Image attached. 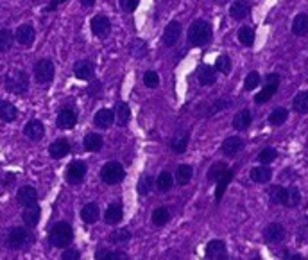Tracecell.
<instances>
[{
	"instance_id": "obj_15",
	"label": "cell",
	"mask_w": 308,
	"mask_h": 260,
	"mask_svg": "<svg viewBox=\"0 0 308 260\" xmlns=\"http://www.w3.org/2000/svg\"><path fill=\"white\" fill-rule=\"evenodd\" d=\"M263 237H265V240L269 244H278V243H281V240L285 239V230H283V226L281 225H269L265 228V232H263Z\"/></svg>"
},
{
	"instance_id": "obj_51",
	"label": "cell",
	"mask_w": 308,
	"mask_h": 260,
	"mask_svg": "<svg viewBox=\"0 0 308 260\" xmlns=\"http://www.w3.org/2000/svg\"><path fill=\"white\" fill-rule=\"evenodd\" d=\"M131 50H133V54L135 56H138V58H142L143 54H146V45H143V42L142 40H136L135 43H133V47H131Z\"/></svg>"
},
{
	"instance_id": "obj_22",
	"label": "cell",
	"mask_w": 308,
	"mask_h": 260,
	"mask_svg": "<svg viewBox=\"0 0 308 260\" xmlns=\"http://www.w3.org/2000/svg\"><path fill=\"white\" fill-rule=\"evenodd\" d=\"M99 217H100V210H99V207H97L95 203H88V205H85V207H83L81 219L85 222H88V225H93V222L99 221Z\"/></svg>"
},
{
	"instance_id": "obj_29",
	"label": "cell",
	"mask_w": 308,
	"mask_h": 260,
	"mask_svg": "<svg viewBox=\"0 0 308 260\" xmlns=\"http://www.w3.org/2000/svg\"><path fill=\"white\" fill-rule=\"evenodd\" d=\"M271 178H273V171L269 169V167L262 165V167H255V169H251V179L256 183H267L271 181Z\"/></svg>"
},
{
	"instance_id": "obj_2",
	"label": "cell",
	"mask_w": 308,
	"mask_h": 260,
	"mask_svg": "<svg viewBox=\"0 0 308 260\" xmlns=\"http://www.w3.org/2000/svg\"><path fill=\"white\" fill-rule=\"evenodd\" d=\"M74 239V230L68 222H57L50 230L49 240L54 248H67Z\"/></svg>"
},
{
	"instance_id": "obj_17",
	"label": "cell",
	"mask_w": 308,
	"mask_h": 260,
	"mask_svg": "<svg viewBox=\"0 0 308 260\" xmlns=\"http://www.w3.org/2000/svg\"><path fill=\"white\" fill-rule=\"evenodd\" d=\"M122 215H124V210H122L120 203H111L110 207L104 212V221L108 225H118L122 221Z\"/></svg>"
},
{
	"instance_id": "obj_53",
	"label": "cell",
	"mask_w": 308,
	"mask_h": 260,
	"mask_svg": "<svg viewBox=\"0 0 308 260\" xmlns=\"http://www.w3.org/2000/svg\"><path fill=\"white\" fill-rule=\"evenodd\" d=\"M79 257H81V253H79L75 248H70V250H65L63 251V258L65 260H77Z\"/></svg>"
},
{
	"instance_id": "obj_8",
	"label": "cell",
	"mask_w": 308,
	"mask_h": 260,
	"mask_svg": "<svg viewBox=\"0 0 308 260\" xmlns=\"http://www.w3.org/2000/svg\"><path fill=\"white\" fill-rule=\"evenodd\" d=\"M93 72H95V65L90 60H81L74 65V76L83 81H88L93 78Z\"/></svg>"
},
{
	"instance_id": "obj_44",
	"label": "cell",
	"mask_w": 308,
	"mask_h": 260,
	"mask_svg": "<svg viewBox=\"0 0 308 260\" xmlns=\"http://www.w3.org/2000/svg\"><path fill=\"white\" fill-rule=\"evenodd\" d=\"M151 189H153V178L151 176H142L138 181V192L142 196H147L151 192Z\"/></svg>"
},
{
	"instance_id": "obj_55",
	"label": "cell",
	"mask_w": 308,
	"mask_h": 260,
	"mask_svg": "<svg viewBox=\"0 0 308 260\" xmlns=\"http://www.w3.org/2000/svg\"><path fill=\"white\" fill-rule=\"evenodd\" d=\"M81 4H83L85 7H92L93 4H95V0H81Z\"/></svg>"
},
{
	"instance_id": "obj_54",
	"label": "cell",
	"mask_w": 308,
	"mask_h": 260,
	"mask_svg": "<svg viewBox=\"0 0 308 260\" xmlns=\"http://www.w3.org/2000/svg\"><path fill=\"white\" fill-rule=\"evenodd\" d=\"M63 2H65V0H54V2L50 4V6H47V7H45V13H47V11H52V9H56V7L59 6V4H63Z\"/></svg>"
},
{
	"instance_id": "obj_33",
	"label": "cell",
	"mask_w": 308,
	"mask_h": 260,
	"mask_svg": "<svg viewBox=\"0 0 308 260\" xmlns=\"http://www.w3.org/2000/svg\"><path fill=\"white\" fill-rule=\"evenodd\" d=\"M238 42L245 47H253V43H255V29L249 27V25H244V27L238 29Z\"/></svg>"
},
{
	"instance_id": "obj_6",
	"label": "cell",
	"mask_w": 308,
	"mask_h": 260,
	"mask_svg": "<svg viewBox=\"0 0 308 260\" xmlns=\"http://www.w3.org/2000/svg\"><path fill=\"white\" fill-rule=\"evenodd\" d=\"M29 239H31V235H29L27 230L24 228H11L9 233H7V244H9V248H13V250H18V248L25 246V244L29 243Z\"/></svg>"
},
{
	"instance_id": "obj_38",
	"label": "cell",
	"mask_w": 308,
	"mask_h": 260,
	"mask_svg": "<svg viewBox=\"0 0 308 260\" xmlns=\"http://www.w3.org/2000/svg\"><path fill=\"white\" fill-rule=\"evenodd\" d=\"M287 196L289 189H283V187H276V189L271 190V201L274 205H287Z\"/></svg>"
},
{
	"instance_id": "obj_10",
	"label": "cell",
	"mask_w": 308,
	"mask_h": 260,
	"mask_svg": "<svg viewBox=\"0 0 308 260\" xmlns=\"http://www.w3.org/2000/svg\"><path fill=\"white\" fill-rule=\"evenodd\" d=\"M24 133H25V137H27L29 140L38 142V140H42L43 135H45V127H43V124L39 122V120L32 119V120H29V122L25 124Z\"/></svg>"
},
{
	"instance_id": "obj_41",
	"label": "cell",
	"mask_w": 308,
	"mask_h": 260,
	"mask_svg": "<svg viewBox=\"0 0 308 260\" xmlns=\"http://www.w3.org/2000/svg\"><path fill=\"white\" fill-rule=\"evenodd\" d=\"M170 219V212L167 210V208H156L153 212V222L156 226H163L167 225Z\"/></svg>"
},
{
	"instance_id": "obj_9",
	"label": "cell",
	"mask_w": 308,
	"mask_h": 260,
	"mask_svg": "<svg viewBox=\"0 0 308 260\" xmlns=\"http://www.w3.org/2000/svg\"><path fill=\"white\" fill-rule=\"evenodd\" d=\"M92 31H93V34L99 36V38H106V36L110 34V31H111L110 18L102 16V14H97V16H93V20H92Z\"/></svg>"
},
{
	"instance_id": "obj_4",
	"label": "cell",
	"mask_w": 308,
	"mask_h": 260,
	"mask_svg": "<svg viewBox=\"0 0 308 260\" xmlns=\"http://www.w3.org/2000/svg\"><path fill=\"white\" fill-rule=\"evenodd\" d=\"M124 176H126L124 167L118 162H108L102 167V171H100V179L106 185H117V183H120L124 179Z\"/></svg>"
},
{
	"instance_id": "obj_47",
	"label": "cell",
	"mask_w": 308,
	"mask_h": 260,
	"mask_svg": "<svg viewBox=\"0 0 308 260\" xmlns=\"http://www.w3.org/2000/svg\"><path fill=\"white\" fill-rule=\"evenodd\" d=\"M11 43H13V40H11V32L7 31V29H2V31H0V50H2V52L9 50Z\"/></svg>"
},
{
	"instance_id": "obj_28",
	"label": "cell",
	"mask_w": 308,
	"mask_h": 260,
	"mask_svg": "<svg viewBox=\"0 0 308 260\" xmlns=\"http://www.w3.org/2000/svg\"><path fill=\"white\" fill-rule=\"evenodd\" d=\"M115 117H117V122L118 126H126L131 119V109L126 102H117L115 106Z\"/></svg>"
},
{
	"instance_id": "obj_31",
	"label": "cell",
	"mask_w": 308,
	"mask_h": 260,
	"mask_svg": "<svg viewBox=\"0 0 308 260\" xmlns=\"http://www.w3.org/2000/svg\"><path fill=\"white\" fill-rule=\"evenodd\" d=\"M278 85H280V83H267V85L262 88V91H260V94L255 97V102H256V104H263V102L269 101V99L273 97L274 94H276Z\"/></svg>"
},
{
	"instance_id": "obj_19",
	"label": "cell",
	"mask_w": 308,
	"mask_h": 260,
	"mask_svg": "<svg viewBox=\"0 0 308 260\" xmlns=\"http://www.w3.org/2000/svg\"><path fill=\"white\" fill-rule=\"evenodd\" d=\"M228 255L226 244L222 240H212L206 246V257L208 258H224Z\"/></svg>"
},
{
	"instance_id": "obj_46",
	"label": "cell",
	"mask_w": 308,
	"mask_h": 260,
	"mask_svg": "<svg viewBox=\"0 0 308 260\" xmlns=\"http://www.w3.org/2000/svg\"><path fill=\"white\" fill-rule=\"evenodd\" d=\"M258 85H260V74L258 72H251V74H248V78H245V81H244L245 90L251 91V90H255Z\"/></svg>"
},
{
	"instance_id": "obj_12",
	"label": "cell",
	"mask_w": 308,
	"mask_h": 260,
	"mask_svg": "<svg viewBox=\"0 0 308 260\" xmlns=\"http://www.w3.org/2000/svg\"><path fill=\"white\" fill-rule=\"evenodd\" d=\"M16 199H18V203H20L22 207H31V205H34L36 199H38V192H36L34 187L25 185V187H22V189L18 190Z\"/></svg>"
},
{
	"instance_id": "obj_24",
	"label": "cell",
	"mask_w": 308,
	"mask_h": 260,
	"mask_svg": "<svg viewBox=\"0 0 308 260\" xmlns=\"http://www.w3.org/2000/svg\"><path fill=\"white\" fill-rule=\"evenodd\" d=\"M251 120H253L251 112H249V109H242V112H238L237 115H235L233 127H235V129L244 131V129H248V127L251 126Z\"/></svg>"
},
{
	"instance_id": "obj_18",
	"label": "cell",
	"mask_w": 308,
	"mask_h": 260,
	"mask_svg": "<svg viewBox=\"0 0 308 260\" xmlns=\"http://www.w3.org/2000/svg\"><path fill=\"white\" fill-rule=\"evenodd\" d=\"M244 149V142H242V138H238V137H230V138H226L224 140V144H222V153L226 156H235V155H238V153Z\"/></svg>"
},
{
	"instance_id": "obj_34",
	"label": "cell",
	"mask_w": 308,
	"mask_h": 260,
	"mask_svg": "<svg viewBox=\"0 0 308 260\" xmlns=\"http://www.w3.org/2000/svg\"><path fill=\"white\" fill-rule=\"evenodd\" d=\"M294 109L301 115L308 113V91H299L298 95L294 97V102H292Z\"/></svg>"
},
{
	"instance_id": "obj_40",
	"label": "cell",
	"mask_w": 308,
	"mask_h": 260,
	"mask_svg": "<svg viewBox=\"0 0 308 260\" xmlns=\"http://www.w3.org/2000/svg\"><path fill=\"white\" fill-rule=\"evenodd\" d=\"M276 158H278V153H276V149H273V147L262 149L258 155V162L262 163V165H269V163H273Z\"/></svg>"
},
{
	"instance_id": "obj_42",
	"label": "cell",
	"mask_w": 308,
	"mask_h": 260,
	"mask_svg": "<svg viewBox=\"0 0 308 260\" xmlns=\"http://www.w3.org/2000/svg\"><path fill=\"white\" fill-rule=\"evenodd\" d=\"M233 171H226L224 173V176L222 178H219V187H217V192H215V197H217V201L222 197V194H224V190H226V187H228V183L231 181V178H233Z\"/></svg>"
},
{
	"instance_id": "obj_37",
	"label": "cell",
	"mask_w": 308,
	"mask_h": 260,
	"mask_svg": "<svg viewBox=\"0 0 308 260\" xmlns=\"http://www.w3.org/2000/svg\"><path fill=\"white\" fill-rule=\"evenodd\" d=\"M192 174H194V171H192L190 165H179L176 171V181L179 185H187V183H190Z\"/></svg>"
},
{
	"instance_id": "obj_35",
	"label": "cell",
	"mask_w": 308,
	"mask_h": 260,
	"mask_svg": "<svg viewBox=\"0 0 308 260\" xmlns=\"http://www.w3.org/2000/svg\"><path fill=\"white\" fill-rule=\"evenodd\" d=\"M289 119V112L285 108H276L273 109V113L269 115V124L271 126H281L285 124V120Z\"/></svg>"
},
{
	"instance_id": "obj_21",
	"label": "cell",
	"mask_w": 308,
	"mask_h": 260,
	"mask_svg": "<svg viewBox=\"0 0 308 260\" xmlns=\"http://www.w3.org/2000/svg\"><path fill=\"white\" fill-rule=\"evenodd\" d=\"M115 112H111V109L104 108V109H99L95 115V126L97 127H102V129H106V127H110L111 124L115 122Z\"/></svg>"
},
{
	"instance_id": "obj_7",
	"label": "cell",
	"mask_w": 308,
	"mask_h": 260,
	"mask_svg": "<svg viewBox=\"0 0 308 260\" xmlns=\"http://www.w3.org/2000/svg\"><path fill=\"white\" fill-rule=\"evenodd\" d=\"M86 173H88V169H86L85 163H83V162H72L70 165H68V169H67L68 183H72V185H77V183H81L83 179H85Z\"/></svg>"
},
{
	"instance_id": "obj_5",
	"label": "cell",
	"mask_w": 308,
	"mask_h": 260,
	"mask_svg": "<svg viewBox=\"0 0 308 260\" xmlns=\"http://www.w3.org/2000/svg\"><path fill=\"white\" fill-rule=\"evenodd\" d=\"M34 78L39 85H47L54 79V63L50 60H39L34 67Z\"/></svg>"
},
{
	"instance_id": "obj_11",
	"label": "cell",
	"mask_w": 308,
	"mask_h": 260,
	"mask_svg": "<svg viewBox=\"0 0 308 260\" xmlns=\"http://www.w3.org/2000/svg\"><path fill=\"white\" fill-rule=\"evenodd\" d=\"M181 36V24L179 22H170L165 27V32H163V43L167 47H174L177 43Z\"/></svg>"
},
{
	"instance_id": "obj_39",
	"label": "cell",
	"mask_w": 308,
	"mask_h": 260,
	"mask_svg": "<svg viewBox=\"0 0 308 260\" xmlns=\"http://www.w3.org/2000/svg\"><path fill=\"white\" fill-rule=\"evenodd\" d=\"M226 171H228L226 163H222V162L213 163V165L210 167V171H208V179H212V181H219V178H222Z\"/></svg>"
},
{
	"instance_id": "obj_30",
	"label": "cell",
	"mask_w": 308,
	"mask_h": 260,
	"mask_svg": "<svg viewBox=\"0 0 308 260\" xmlns=\"http://www.w3.org/2000/svg\"><path fill=\"white\" fill-rule=\"evenodd\" d=\"M187 145H188V133H184V131L177 133L176 137L172 138V142H170V147H172V151L177 153V155L187 151Z\"/></svg>"
},
{
	"instance_id": "obj_13",
	"label": "cell",
	"mask_w": 308,
	"mask_h": 260,
	"mask_svg": "<svg viewBox=\"0 0 308 260\" xmlns=\"http://www.w3.org/2000/svg\"><path fill=\"white\" fill-rule=\"evenodd\" d=\"M75 122H77V115H75V112H72V109L68 108L61 109L56 119V126L59 127V129H72V127L75 126Z\"/></svg>"
},
{
	"instance_id": "obj_48",
	"label": "cell",
	"mask_w": 308,
	"mask_h": 260,
	"mask_svg": "<svg viewBox=\"0 0 308 260\" xmlns=\"http://www.w3.org/2000/svg\"><path fill=\"white\" fill-rule=\"evenodd\" d=\"M143 85L147 88H156L159 85V76L154 70H149L143 74Z\"/></svg>"
},
{
	"instance_id": "obj_32",
	"label": "cell",
	"mask_w": 308,
	"mask_h": 260,
	"mask_svg": "<svg viewBox=\"0 0 308 260\" xmlns=\"http://www.w3.org/2000/svg\"><path fill=\"white\" fill-rule=\"evenodd\" d=\"M0 115H2L4 122H13L18 115L16 106L11 104V102H7V101H2V104H0Z\"/></svg>"
},
{
	"instance_id": "obj_16",
	"label": "cell",
	"mask_w": 308,
	"mask_h": 260,
	"mask_svg": "<svg viewBox=\"0 0 308 260\" xmlns=\"http://www.w3.org/2000/svg\"><path fill=\"white\" fill-rule=\"evenodd\" d=\"M49 153L52 158L59 160L63 158V156H67L68 153H70V144H68L67 138H57L56 142H52L49 147Z\"/></svg>"
},
{
	"instance_id": "obj_52",
	"label": "cell",
	"mask_w": 308,
	"mask_h": 260,
	"mask_svg": "<svg viewBox=\"0 0 308 260\" xmlns=\"http://www.w3.org/2000/svg\"><path fill=\"white\" fill-rule=\"evenodd\" d=\"M140 0H120V6L124 11H128V13H133V11L138 7Z\"/></svg>"
},
{
	"instance_id": "obj_23",
	"label": "cell",
	"mask_w": 308,
	"mask_h": 260,
	"mask_svg": "<svg viewBox=\"0 0 308 260\" xmlns=\"http://www.w3.org/2000/svg\"><path fill=\"white\" fill-rule=\"evenodd\" d=\"M39 215H42V210H39V207L38 205H31V207H25V210H24V222L27 226H36L38 225V221H39Z\"/></svg>"
},
{
	"instance_id": "obj_3",
	"label": "cell",
	"mask_w": 308,
	"mask_h": 260,
	"mask_svg": "<svg viewBox=\"0 0 308 260\" xmlns=\"http://www.w3.org/2000/svg\"><path fill=\"white\" fill-rule=\"evenodd\" d=\"M6 86L11 94H25L29 88V78L24 70H11L6 76Z\"/></svg>"
},
{
	"instance_id": "obj_45",
	"label": "cell",
	"mask_w": 308,
	"mask_h": 260,
	"mask_svg": "<svg viewBox=\"0 0 308 260\" xmlns=\"http://www.w3.org/2000/svg\"><path fill=\"white\" fill-rule=\"evenodd\" d=\"M299 201H301V194L296 187H291L289 189V196H287V205L285 207H298Z\"/></svg>"
},
{
	"instance_id": "obj_36",
	"label": "cell",
	"mask_w": 308,
	"mask_h": 260,
	"mask_svg": "<svg viewBox=\"0 0 308 260\" xmlns=\"http://www.w3.org/2000/svg\"><path fill=\"white\" fill-rule=\"evenodd\" d=\"M174 185V178L170 173H161L156 179V187H158L159 192H169Z\"/></svg>"
},
{
	"instance_id": "obj_20",
	"label": "cell",
	"mask_w": 308,
	"mask_h": 260,
	"mask_svg": "<svg viewBox=\"0 0 308 260\" xmlns=\"http://www.w3.org/2000/svg\"><path fill=\"white\" fill-rule=\"evenodd\" d=\"M249 11H251V7H249V4L245 0H235L230 7V14L235 20H244L249 14Z\"/></svg>"
},
{
	"instance_id": "obj_56",
	"label": "cell",
	"mask_w": 308,
	"mask_h": 260,
	"mask_svg": "<svg viewBox=\"0 0 308 260\" xmlns=\"http://www.w3.org/2000/svg\"><path fill=\"white\" fill-rule=\"evenodd\" d=\"M215 2H219V4H226L228 0H215Z\"/></svg>"
},
{
	"instance_id": "obj_27",
	"label": "cell",
	"mask_w": 308,
	"mask_h": 260,
	"mask_svg": "<svg viewBox=\"0 0 308 260\" xmlns=\"http://www.w3.org/2000/svg\"><path fill=\"white\" fill-rule=\"evenodd\" d=\"M85 149L86 151H90V153H97V151H100V147H102V137L100 135H97V133H88L85 137Z\"/></svg>"
},
{
	"instance_id": "obj_1",
	"label": "cell",
	"mask_w": 308,
	"mask_h": 260,
	"mask_svg": "<svg viewBox=\"0 0 308 260\" xmlns=\"http://www.w3.org/2000/svg\"><path fill=\"white\" fill-rule=\"evenodd\" d=\"M212 40V25L206 20H195L188 29V43L192 47H202Z\"/></svg>"
},
{
	"instance_id": "obj_43",
	"label": "cell",
	"mask_w": 308,
	"mask_h": 260,
	"mask_svg": "<svg viewBox=\"0 0 308 260\" xmlns=\"http://www.w3.org/2000/svg\"><path fill=\"white\" fill-rule=\"evenodd\" d=\"M215 70L217 72H222V74H230V70H231V60L226 56V54H222V56L217 58Z\"/></svg>"
},
{
	"instance_id": "obj_26",
	"label": "cell",
	"mask_w": 308,
	"mask_h": 260,
	"mask_svg": "<svg viewBox=\"0 0 308 260\" xmlns=\"http://www.w3.org/2000/svg\"><path fill=\"white\" fill-rule=\"evenodd\" d=\"M215 81H217V72L210 65H204V67L199 68V83L202 86H210Z\"/></svg>"
},
{
	"instance_id": "obj_49",
	"label": "cell",
	"mask_w": 308,
	"mask_h": 260,
	"mask_svg": "<svg viewBox=\"0 0 308 260\" xmlns=\"http://www.w3.org/2000/svg\"><path fill=\"white\" fill-rule=\"evenodd\" d=\"M131 239V233L129 230H117L110 235V240L111 243H122V240H129Z\"/></svg>"
},
{
	"instance_id": "obj_14",
	"label": "cell",
	"mask_w": 308,
	"mask_h": 260,
	"mask_svg": "<svg viewBox=\"0 0 308 260\" xmlns=\"http://www.w3.org/2000/svg\"><path fill=\"white\" fill-rule=\"evenodd\" d=\"M16 42L20 43V45H24V47H29L31 45L32 42H34V38H36V32H34V27L32 25H20V27L16 29Z\"/></svg>"
},
{
	"instance_id": "obj_25",
	"label": "cell",
	"mask_w": 308,
	"mask_h": 260,
	"mask_svg": "<svg viewBox=\"0 0 308 260\" xmlns=\"http://www.w3.org/2000/svg\"><path fill=\"white\" fill-rule=\"evenodd\" d=\"M292 32L296 36H306L308 34V14L301 13L292 22Z\"/></svg>"
},
{
	"instance_id": "obj_50",
	"label": "cell",
	"mask_w": 308,
	"mask_h": 260,
	"mask_svg": "<svg viewBox=\"0 0 308 260\" xmlns=\"http://www.w3.org/2000/svg\"><path fill=\"white\" fill-rule=\"evenodd\" d=\"M95 257H97V258L104 257V258H108V260H115V258H126V255H124V253H120V251H106V250H99V251H97Z\"/></svg>"
}]
</instances>
